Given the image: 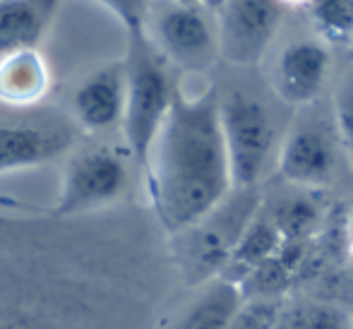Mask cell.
Instances as JSON below:
<instances>
[{"label": "cell", "mask_w": 353, "mask_h": 329, "mask_svg": "<svg viewBox=\"0 0 353 329\" xmlns=\"http://www.w3.org/2000/svg\"><path fill=\"white\" fill-rule=\"evenodd\" d=\"M144 173L157 219L171 236L195 226L231 195L216 89L197 97L176 89Z\"/></svg>", "instance_id": "1"}, {"label": "cell", "mask_w": 353, "mask_h": 329, "mask_svg": "<svg viewBox=\"0 0 353 329\" xmlns=\"http://www.w3.org/2000/svg\"><path fill=\"white\" fill-rule=\"evenodd\" d=\"M125 32V113L123 137L128 154L144 168L152 144L163 126L171 101L176 97V82L171 79L166 61L159 56L147 32V3H103Z\"/></svg>", "instance_id": "2"}, {"label": "cell", "mask_w": 353, "mask_h": 329, "mask_svg": "<svg viewBox=\"0 0 353 329\" xmlns=\"http://www.w3.org/2000/svg\"><path fill=\"white\" fill-rule=\"evenodd\" d=\"M260 202L262 199L255 190H233L195 226L173 236L176 262L188 283L200 286L221 277L243 228L257 212Z\"/></svg>", "instance_id": "3"}, {"label": "cell", "mask_w": 353, "mask_h": 329, "mask_svg": "<svg viewBox=\"0 0 353 329\" xmlns=\"http://www.w3.org/2000/svg\"><path fill=\"white\" fill-rule=\"evenodd\" d=\"M219 126L233 190H255L276 142L270 113L257 99L231 92L219 99Z\"/></svg>", "instance_id": "4"}, {"label": "cell", "mask_w": 353, "mask_h": 329, "mask_svg": "<svg viewBox=\"0 0 353 329\" xmlns=\"http://www.w3.org/2000/svg\"><path fill=\"white\" fill-rule=\"evenodd\" d=\"M147 32L166 66L185 72H205L219 58L216 29L205 12V5H149Z\"/></svg>", "instance_id": "5"}, {"label": "cell", "mask_w": 353, "mask_h": 329, "mask_svg": "<svg viewBox=\"0 0 353 329\" xmlns=\"http://www.w3.org/2000/svg\"><path fill=\"white\" fill-rule=\"evenodd\" d=\"M128 190L125 159L108 147H89L72 154L61 181L56 217H79L118 202Z\"/></svg>", "instance_id": "6"}, {"label": "cell", "mask_w": 353, "mask_h": 329, "mask_svg": "<svg viewBox=\"0 0 353 329\" xmlns=\"http://www.w3.org/2000/svg\"><path fill=\"white\" fill-rule=\"evenodd\" d=\"M219 58L231 66H257L281 27L283 8L274 0H226L212 5Z\"/></svg>", "instance_id": "7"}, {"label": "cell", "mask_w": 353, "mask_h": 329, "mask_svg": "<svg viewBox=\"0 0 353 329\" xmlns=\"http://www.w3.org/2000/svg\"><path fill=\"white\" fill-rule=\"evenodd\" d=\"M279 173L298 190H322L336 178V142L325 126L298 121L279 149Z\"/></svg>", "instance_id": "8"}, {"label": "cell", "mask_w": 353, "mask_h": 329, "mask_svg": "<svg viewBox=\"0 0 353 329\" xmlns=\"http://www.w3.org/2000/svg\"><path fill=\"white\" fill-rule=\"evenodd\" d=\"M332 56L320 41H293L279 53L272 70V89L291 106H310L320 99Z\"/></svg>", "instance_id": "9"}, {"label": "cell", "mask_w": 353, "mask_h": 329, "mask_svg": "<svg viewBox=\"0 0 353 329\" xmlns=\"http://www.w3.org/2000/svg\"><path fill=\"white\" fill-rule=\"evenodd\" d=\"M72 139V130L61 123H0V176L63 157Z\"/></svg>", "instance_id": "10"}, {"label": "cell", "mask_w": 353, "mask_h": 329, "mask_svg": "<svg viewBox=\"0 0 353 329\" xmlns=\"http://www.w3.org/2000/svg\"><path fill=\"white\" fill-rule=\"evenodd\" d=\"M125 72L123 63L99 68L79 82L72 94V116L87 132H106L123 123Z\"/></svg>", "instance_id": "11"}, {"label": "cell", "mask_w": 353, "mask_h": 329, "mask_svg": "<svg viewBox=\"0 0 353 329\" xmlns=\"http://www.w3.org/2000/svg\"><path fill=\"white\" fill-rule=\"evenodd\" d=\"M53 72L39 51L0 56V103L8 108H34L51 94Z\"/></svg>", "instance_id": "12"}, {"label": "cell", "mask_w": 353, "mask_h": 329, "mask_svg": "<svg viewBox=\"0 0 353 329\" xmlns=\"http://www.w3.org/2000/svg\"><path fill=\"white\" fill-rule=\"evenodd\" d=\"M61 5L53 0H3L0 3V56L39 51Z\"/></svg>", "instance_id": "13"}, {"label": "cell", "mask_w": 353, "mask_h": 329, "mask_svg": "<svg viewBox=\"0 0 353 329\" xmlns=\"http://www.w3.org/2000/svg\"><path fill=\"white\" fill-rule=\"evenodd\" d=\"M281 236L276 231L274 221L267 214L265 204L260 202L257 212L252 214V219L248 221V226L243 228L241 238H238L236 248H233L231 257H228L226 267H223L221 277L231 283H241L245 277H250L260 264H265L281 248Z\"/></svg>", "instance_id": "14"}, {"label": "cell", "mask_w": 353, "mask_h": 329, "mask_svg": "<svg viewBox=\"0 0 353 329\" xmlns=\"http://www.w3.org/2000/svg\"><path fill=\"white\" fill-rule=\"evenodd\" d=\"M315 192L317 190H301L293 192V195L276 197L272 202L262 199L283 243L312 241L322 228L330 209L325 207V202Z\"/></svg>", "instance_id": "15"}, {"label": "cell", "mask_w": 353, "mask_h": 329, "mask_svg": "<svg viewBox=\"0 0 353 329\" xmlns=\"http://www.w3.org/2000/svg\"><path fill=\"white\" fill-rule=\"evenodd\" d=\"M243 296L236 283L226 279H212L205 283V291L188 308L176 329H228L233 315L241 308Z\"/></svg>", "instance_id": "16"}, {"label": "cell", "mask_w": 353, "mask_h": 329, "mask_svg": "<svg viewBox=\"0 0 353 329\" xmlns=\"http://www.w3.org/2000/svg\"><path fill=\"white\" fill-rule=\"evenodd\" d=\"M315 37L322 46L349 48L353 46V0H315L301 3Z\"/></svg>", "instance_id": "17"}, {"label": "cell", "mask_w": 353, "mask_h": 329, "mask_svg": "<svg viewBox=\"0 0 353 329\" xmlns=\"http://www.w3.org/2000/svg\"><path fill=\"white\" fill-rule=\"evenodd\" d=\"M274 329H353V317L325 301L301 296L281 303Z\"/></svg>", "instance_id": "18"}, {"label": "cell", "mask_w": 353, "mask_h": 329, "mask_svg": "<svg viewBox=\"0 0 353 329\" xmlns=\"http://www.w3.org/2000/svg\"><path fill=\"white\" fill-rule=\"evenodd\" d=\"M305 296L336 306L339 310L349 312L353 317V267L341 264V267L327 272L325 277H320L307 286Z\"/></svg>", "instance_id": "19"}, {"label": "cell", "mask_w": 353, "mask_h": 329, "mask_svg": "<svg viewBox=\"0 0 353 329\" xmlns=\"http://www.w3.org/2000/svg\"><path fill=\"white\" fill-rule=\"evenodd\" d=\"M334 132L346 161L353 168V68L341 77L334 92Z\"/></svg>", "instance_id": "20"}, {"label": "cell", "mask_w": 353, "mask_h": 329, "mask_svg": "<svg viewBox=\"0 0 353 329\" xmlns=\"http://www.w3.org/2000/svg\"><path fill=\"white\" fill-rule=\"evenodd\" d=\"M283 301H270V298H250L243 301L233 315L228 329H274Z\"/></svg>", "instance_id": "21"}, {"label": "cell", "mask_w": 353, "mask_h": 329, "mask_svg": "<svg viewBox=\"0 0 353 329\" xmlns=\"http://www.w3.org/2000/svg\"><path fill=\"white\" fill-rule=\"evenodd\" d=\"M344 236H346V250L353 248V202L344 204Z\"/></svg>", "instance_id": "22"}]
</instances>
